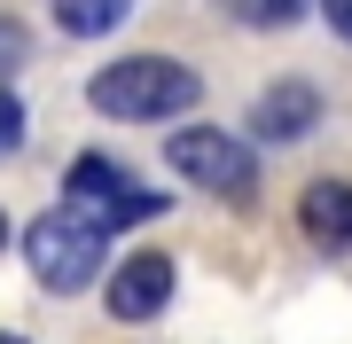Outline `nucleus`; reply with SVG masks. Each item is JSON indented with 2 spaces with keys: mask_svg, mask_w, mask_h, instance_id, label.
Segmentation results:
<instances>
[{
  "mask_svg": "<svg viewBox=\"0 0 352 344\" xmlns=\"http://www.w3.org/2000/svg\"><path fill=\"white\" fill-rule=\"evenodd\" d=\"M204 78L188 63H173V55H126V63H102L87 78V102L102 117H126V126H149V117H180L196 110Z\"/></svg>",
  "mask_w": 352,
  "mask_h": 344,
  "instance_id": "obj_1",
  "label": "nucleus"
},
{
  "mask_svg": "<svg viewBox=\"0 0 352 344\" xmlns=\"http://www.w3.org/2000/svg\"><path fill=\"white\" fill-rule=\"evenodd\" d=\"M102 251H110V227L87 219L78 204H55L47 219H32V235H24V258H32L39 290H55V297L94 290V282L110 274V266H102Z\"/></svg>",
  "mask_w": 352,
  "mask_h": 344,
  "instance_id": "obj_2",
  "label": "nucleus"
},
{
  "mask_svg": "<svg viewBox=\"0 0 352 344\" xmlns=\"http://www.w3.org/2000/svg\"><path fill=\"white\" fill-rule=\"evenodd\" d=\"M164 157H173V172L188 180V188H212L227 204H251L258 196V157L243 149L235 133H219V126H180L164 141Z\"/></svg>",
  "mask_w": 352,
  "mask_h": 344,
  "instance_id": "obj_3",
  "label": "nucleus"
},
{
  "mask_svg": "<svg viewBox=\"0 0 352 344\" xmlns=\"http://www.w3.org/2000/svg\"><path fill=\"white\" fill-rule=\"evenodd\" d=\"M102 306H110V321H157L164 306H173V258L164 251H133L126 266H110Z\"/></svg>",
  "mask_w": 352,
  "mask_h": 344,
  "instance_id": "obj_4",
  "label": "nucleus"
},
{
  "mask_svg": "<svg viewBox=\"0 0 352 344\" xmlns=\"http://www.w3.org/2000/svg\"><path fill=\"white\" fill-rule=\"evenodd\" d=\"M314 126H321V94H314V78H274V87L251 102V141H258V149L298 141V133H314Z\"/></svg>",
  "mask_w": 352,
  "mask_h": 344,
  "instance_id": "obj_5",
  "label": "nucleus"
},
{
  "mask_svg": "<svg viewBox=\"0 0 352 344\" xmlns=\"http://www.w3.org/2000/svg\"><path fill=\"white\" fill-rule=\"evenodd\" d=\"M298 227L314 251H352V188L344 180H314L298 196Z\"/></svg>",
  "mask_w": 352,
  "mask_h": 344,
  "instance_id": "obj_6",
  "label": "nucleus"
},
{
  "mask_svg": "<svg viewBox=\"0 0 352 344\" xmlns=\"http://www.w3.org/2000/svg\"><path fill=\"white\" fill-rule=\"evenodd\" d=\"M63 188H71V204L87 211V219H110V211L133 196V172H126V165H110V157H78Z\"/></svg>",
  "mask_w": 352,
  "mask_h": 344,
  "instance_id": "obj_7",
  "label": "nucleus"
},
{
  "mask_svg": "<svg viewBox=\"0 0 352 344\" xmlns=\"http://www.w3.org/2000/svg\"><path fill=\"white\" fill-rule=\"evenodd\" d=\"M126 8L133 0H55V24H63L71 39H102V32L126 24Z\"/></svg>",
  "mask_w": 352,
  "mask_h": 344,
  "instance_id": "obj_8",
  "label": "nucleus"
},
{
  "mask_svg": "<svg viewBox=\"0 0 352 344\" xmlns=\"http://www.w3.org/2000/svg\"><path fill=\"white\" fill-rule=\"evenodd\" d=\"M305 8H314V0H219V16L243 24V32H289Z\"/></svg>",
  "mask_w": 352,
  "mask_h": 344,
  "instance_id": "obj_9",
  "label": "nucleus"
},
{
  "mask_svg": "<svg viewBox=\"0 0 352 344\" xmlns=\"http://www.w3.org/2000/svg\"><path fill=\"white\" fill-rule=\"evenodd\" d=\"M32 63V32L16 24V16H0V94H8V78Z\"/></svg>",
  "mask_w": 352,
  "mask_h": 344,
  "instance_id": "obj_10",
  "label": "nucleus"
},
{
  "mask_svg": "<svg viewBox=\"0 0 352 344\" xmlns=\"http://www.w3.org/2000/svg\"><path fill=\"white\" fill-rule=\"evenodd\" d=\"M164 211H173V204H164V196H149V188H133L126 204H118L110 219H102V227H149V219H164Z\"/></svg>",
  "mask_w": 352,
  "mask_h": 344,
  "instance_id": "obj_11",
  "label": "nucleus"
},
{
  "mask_svg": "<svg viewBox=\"0 0 352 344\" xmlns=\"http://www.w3.org/2000/svg\"><path fill=\"white\" fill-rule=\"evenodd\" d=\"M16 141H24V102H16V94H0V157H8Z\"/></svg>",
  "mask_w": 352,
  "mask_h": 344,
  "instance_id": "obj_12",
  "label": "nucleus"
},
{
  "mask_svg": "<svg viewBox=\"0 0 352 344\" xmlns=\"http://www.w3.org/2000/svg\"><path fill=\"white\" fill-rule=\"evenodd\" d=\"M321 24H329V32H337L344 47H352V0H321Z\"/></svg>",
  "mask_w": 352,
  "mask_h": 344,
  "instance_id": "obj_13",
  "label": "nucleus"
},
{
  "mask_svg": "<svg viewBox=\"0 0 352 344\" xmlns=\"http://www.w3.org/2000/svg\"><path fill=\"white\" fill-rule=\"evenodd\" d=\"M0 344H32V336H8V329H0Z\"/></svg>",
  "mask_w": 352,
  "mask_h": 344,
  "instance_id": "obj_14",
  "label": "nucleus"
},
{
  "mask_svg": "<svg viewBox=\"0 0 352 344\" xmlns=\"http://www.w3.org/2000/svg\"><path fill=\"white\" fill-rule=\"evenodd\" d=\"M0 242H8V211H0Z\"/></svg>",
  "mask_w": 352,
  "mask_h": 344,
  "instance_id": "obj_15",
  "label": "nucleus"
}]
</instances>
